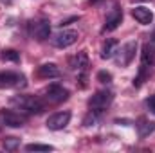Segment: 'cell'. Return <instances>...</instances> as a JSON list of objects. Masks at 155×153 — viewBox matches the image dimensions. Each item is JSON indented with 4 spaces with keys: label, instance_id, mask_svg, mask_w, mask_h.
<instances>
[{
    "label": "cell",
    "instance_id": "obj_1",
    "mask_svg": "<svg viewBox=\"0 0 155 153\" xmlns=\"http://www.w3.org/2000/svg\"><path fill=\"white\" fill-rule=\"evenodd\" d=\"M13 105H18L27 114H41L45 110V103L36 96H16L13 97Z\"/></svg>",
    "mask_w": 155,
    "mask_h": 153
},
{
    "label": "cell",
    "instance_id": "obj_2",
    "mask_svg": "<svg viewBox=\"0 0 155 153\" xmlns=\"http://www.w3.org/2000/svg\"><path fill=\"white\" fill-rule=\"evenodd\" d=\"M112 101H114V94H112L110 90H99V92H96V94L90 97L88 106H90L92 110L103 112L105 108H108V106L112 105Z\"/></svg>",
    "mask_w": 155,
    "mask_h": 153
},
{
    "label": "cell",
    "instance_id": "obj_3",
    "mask_svg": "<svg viewBox=\"0 0 155 153\" xmlns=\"http://www.w3.org/2000/svg\"><path fill=\"white\" fill-rule=\"evenodd\" d=\"M135 52H137V41L132 40V41H126L119 50H117V63L121 67H128L132 63V60L135 58Z\"/></svg>",
    "mask_w": 155,
    "mask_h": 153
},
{
    "label": "cell",
    "instance_id": "obj_4",
    "mask_svg": "<svg viewBox=\"0 0 155 153\" xmlns=\"http://www.w3.org/2000/svg\"><path fill=\"white\" fill-rule=\"evenodd\" d=\"M78 38H79L78 31H74V29H63V31H60L52 38V45L58 47V49H67V47L74 45L78 41Z\"/></svg>",
    "mask_w": 155,
    "mask_h": 153
},
{
    "label": "cell",
    "instance_id": "obj_5",
    "mask_svg": "<svg viewBox=\"0 0 155 153\" xmlns=\"http://www.w3.org/2000/svg\"><path fill=\"white\" fill-rule=\"evenodd\" d=\"M24 88L25 77L18 72H0V88Z\"/></svg>",
    "mask_w": 155,
    "mask_h": 153
},
{
    "label": "cell",
    "instance_id": "obj_6",
    "mask_svg": "<svg viewBox=\"0 0 155 153\" xmlns=\"http://www.w3.org/2000/svg\"><path fill=\"white\" fill-rule=\"evenodd\" d=\"M0 121H2V124H5L9 128H20L25 124L27 117L15 112V110H0Z\"/></svg>",
    "mask_w": 155,
    "mask_h": 153
},
{
    "label": "cell",
    "instance_id": "obj_7",
    "mask_svg": "<svg viewBox=\"0 0 155 153\" xmlns=\"http://www.w3.org/2000/svg\"><path fill=\"white\" fill-rule=\"evenodd\" d=\"M121 22H123V9H121L119 5H114V9H110V13L107 15L105 25H103V33L116 31Z\"/></svg>",
    "mask_w": 155,
    "mask_h": 153
},
{
    "label": "cell",
    "instance_id": "obj_8",
    "mask_svg": "<svg viewBox=\"0 0 155 153\" xmlns=\"http://www.w3.org/2000/svg\"><path fill=\"white\" fill-rule=\"evenodd\" d=\"M49 34H51V24H49V20L41 18V20L35 22V24L31 25V36L35 40L43 41V40L49 38Z\"/></svg>",
    "mask_w": 155,
    "mask_h": 153
},
{
    "label": "cell",
    "instance_id": "obj_9",
    "mask_svg": "<svg viewBox=\"0 0 155 153\" xmlns=\"http://www.w3.org/2000/svg\"><path fill=\"white\" fill-rule=\"evenodd\" d=\"M45 94H47V101L54 103V105H58V103H61V101H65L69 97V90L63 88L61 85H49Z\"/></svg>",
    "mask_w": 155,
    "mask_h": 153
},
{
    "label": "cell",
    "instance_id": "obj_10",
    "mask_svg": "<svg viewBox=\"0 0 155 153\" xmlns=\"http://www.w3.org/2000/svg\"><path fill=\"white\" fill-rule=\"evenodd\" d=\"M71 121V114L69 112H58V114H52L47 119V128L49 130H63Z\"/></svg>",
    "mask_w": 155,
    "mask_h": 153
},
{
    "label": "cell",
    "instance_id": "obj_11",
    "mask_svg": "<svg viewBox=\"0 0 155 153\" xmlns=\"http://www.w3.org/2000/svg\"><path fill=\"white\" fill-rule=\"evenodd\" d=\"M60 74L61 72H60L56 63H43L36 70V76L41 77V79H54V77H60Z\"/></svg>",
    "mask_w": 155,
    "mask_h": 153
},
{
    "label": "cell",
    "instance_id": "obj_12",
    "mask_svg": "<svg viewBox=\"0 0 155 153\" xmlns=\"http://www.w3.org/2000/svg\"><path fill=\"white\" fill-rule=\"evenodd\" d=\"M135 126H137V133H139L141 139L152 135V133L155 132V121H150L148 117H141V119H137Z\"/></svg>",
    "mask_w": 155,
    "mask_h": 153
},
{
    "label": "cell",
    "instance_id": "obj_13",
    "mask_svg": "<svg viewBox=\"0 0 155 153\" xmlns=\"http://www.w3.org/2000/svg\"><path fill=\"white\" fill-rule=\"evenodd\" d=\"M132 16H134L139 24H143V25H148V24H152V20H153V13H152L148 7H144V5H139V7L132 9Z\"/></svg>",
    "mask_w": 155,
    "mask_h": 153
},
{
    "label": "cell",
    "instance_id": "obj_14",
    "mask_svg": "<svg viewBox=\"0 0 155 153\" xmlns=\"http://www.w3.org/2000/svg\"><path fill=\"white\" fill-rule=\"evenodd\" d=\"M117 47H119L117 40H107L105 45H103V49H101V58L103 60H110L117 52Z\"/></svg>",
    "mask_w": 155,
    "mask_h": 153
},
{
    "label": "cell",
    "instance_id": "obj_15",
    "mask_svg": "<svg viewBox=\"0 0 155 153\" xmlns=\"http://www.w3.org/2000/svg\"><path fill=\"white\" fill-rule=\"evenodd\" d=\"M74 69H78V72H81V74H85V72H87V69H88V56H87V52H85V50H83V52H79V54L76 56Z\"/></svg>",
    "mask_w": 155,
    "mask_h": 153
},
{
    "label": "cell",
    "instance_id": "obj_16",
    "mask_svg": "<svg viewBox=\"0 0 155 153\" xmlns=\"http://www.w3.org/2000/svg\"><path fill=\"white\" fill-rule=\"evenodd\" d=\"M0 58L4 61H13V63H18L20 61V52L15 50V49H4L0 52Z\"/></svg>",
    "mask_w": 155,
    "mask_h": 153
},
{
    "label": "cell",
    "instance_id": "obj_17",
    "mask_svg": "<svg viewBox=\"0 0 155 153\" xmlns=\"http://www.w3.org/2000/svg\"><path fill=\"white\" fill-rule=\"evenodd\" d=\"M97 122H99V112H97V110H92V108H90V112L85 115V119H83V126L90 128V126H96Z\"/></svg>",
    "mask_w": 155,
    "mask_h": 153
},
{
    "label": "cell",
    "instance_id": "obj_18",
    "mask_svg": "<svg viewBox=\"0 0 155 153\" xmlns=\"http://www.w3.org/2000/svg\"><path fill=\"white\" fill-rule=\"evenodd\" d=\"M27 151H52L54 148L51 144H38V142H33V144H27L25 146Z\"/></svg>",
    "mask_w": 155,
    "mask_h": 153
},
{
    "label": "cell",
    "instance_id": "obj_19",
    "mask_svg": "<svg viewBox=\"0 0 155 153\" xmlns=\"http://www.w3.org/2000/svg\"><path fill=\"white\" fill-rule=\"evenodd\" d=\"M18 146H20V139H16V137H5L4 139V148L7 151H15Z\"/></svg>",
    "mask_w": 155,
    "mask_h": 153
},
{
    "label": "cell",
    "instance_id": "obj_20",
    "mask_svg": "<svg viewBox=\"0 0 155 153\" xmlns=\"http://www.w3.org/2000/svg\"><path fill=\"white\" fill-rule=\"evenodd\" d=\"M97 81L99 83H110L112 81V74L107 72V70H99L97 72Z\"/></svg>",
    "mask_w": 155,
    "mask_h": 153
},
{
    "label": "cell",
    "instance_id": "obj_21",
    "mask_svg": "<svg viewBox=\"0 0 155 153\" xmlns=\"http://www.w3.org/2000/svg\"><path fill=\"white\" fill-rule=\"evenodd\" d=\"M146 106H148V108L155 114V96H150V97L146 99Z\"/></svg>",
    "mask_w": 155,
    "mask_h": 153
},
{
    "label": "cell",
    "instance_id": "obj_22",
    "mask_svg": "<svg viewBox=\"0 0 155 153\" xmlns=\"http://www.w3.org/2000/svg\"><path fill=\"white\" fill-rule=\"evenodd\" d=\"M141 2H148V0H141Z\"/></svg>",
    "mask_w": 155,
    "mask_h": 153
}]
</instances>
